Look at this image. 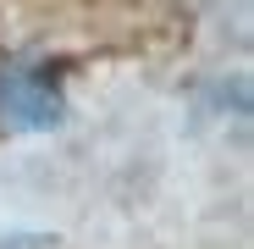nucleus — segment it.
Instances as JSON below:
<instances>
[{
  "instance_id": "1",
  "label": "nucleus",
  "mask_w": 254,
  "mask_h": 249,
  "mask_svg": "<svg viewBox=\"0 0 254 249\" xmlns=\"http://www.w3.org/2000/svg\"><path fill=\"white\" fill-rule=\"evenodd\" d=\"M0 116H6L11 128H50V122L61 116L56 83L45 72H28V67L0 72Z\"/></svg>"
}]
</instances>
